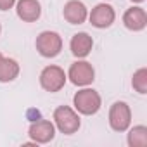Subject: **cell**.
<instances>
[{
	"mask_svg": "<svg viewBox=\"0 0 147 147\" xmlns=\"http://www.w3.org/2000/svg\"><path fill=\"white\" fill-rule=\"evenodd\" d=\"M88 19H90V24L102 30V28H109L114 19H116V12L114 9L109 5V4H99L92 9V12L88 14Z\"/></svg>",
	"mask_w": 147,
	"mask_h": 147,
	"instance_id": "8",
	"label": "cell"
},
{
	"mask_svg": "<svg viewBox=\"0 0 147 147\" xmlns=\"http://www.w3.org/2000/svg\"><path fill=\"white\" fill-rule=\"evenodd\" d=\"M131 2H135V4H140V2H144V0H131Z\"/></svg>",
	"mask_w": 147,
	"mask_h": 147,
	"instance_id": "17",
	"label": "cell"
},
{
	"mask_svg": "<svg viewBox=\"0 0 147 147\" xmlns=\"http://www.w3.org/2000/svg\"><path fill=\"white\" fill-rule=\"evenodd\" d=\"M123 24L130 31H142L147 26V14L142 7H130L123 14Z\"/></svg>",
	"mask_w": 147,
	"mask_h": 147,
	"instance_id": "10",
	"label": "cell"
},
{
	"mask_svg": "<svg viewBox=\"0 0 147 147\" xmlns=\"http://www.w3.org/2000/svg\"><path fill=\"white\" fill-rule=\"evenodd\" d=\"M66 78H67V75L64 73L62 67H59V66H47L40 73V85H42L43 90L54 94V92H59L66 85Z\"/></svg>",
	"mask_w": 147,
	"mask_h": 147,
	"instance_id": "4",
	"label": "cell"
},
{
	"mask_svg": "<svg viewBox=\"0 0 147 147\" xmlns=\"http://www.w3.org/2000/svg\"><path fill=\"white\" fill-rule=\"evenodd\" d=\"M131 87L138 92V94H147V69L140 67L133 73L131 78Z\"/></svg>",
	"mask_w": 147,
	"mask_h": 147,
	"instance_id": "15",
	"label": "cell"
},
{
	"mask_svg": "<svg viewBox=\"0 0 147 147\" xmlns=\"http://www.w3.org/2000/svg\"><path fill=\"white\" fill-rule=\"evenodd\" d=\"M16 11L19 19H23L24 23H35L42 16V7L38 0H19L16 4Z\"/></svg>",
	"mask_w": 147,
	"mask_h": 147,
	"instance_id": "11",
	"label": "cell"
},
{
	"mask_svg": "<svg viewBox=\"0 0 147 147\" xmlns=\"http://www.w3.org/2000/svg\"><path fill=\"white\" fill-rule=\"evenodd\" d=\"M131 123V111L130 106L123 100H118L109 109V126L114 131H126Z\"/></svg>",
	"mask_w": 147,
	"mask_h": 147,
	"instance_id": "5",
	"label": "cell"
},
{
	"mask_svg": "<svg viewBox=\"0 0 147 147\" xmlns=\"http://www.w3.org/2000/svg\"><path fill=\"white\" fill-rule=\"evenodd\" d=\"M73 104H75V109L80 114L92 116V114H95L100 109L102 100H100V95H99L97 90H94V88H83V90H80V92L75 94V97H73Z\"/></svg>",
	"mask_w": 147,
	"mask_h": 147,
	"instance_id": "1",
	"label": "cell"
},
{
	"mask_svg": "<svg viewBox=\"0 0 147 147\" xmlns=\"http://www.w3.org/2000/svg\"><path fill=\"white\" fill-rule=\"evenodd\" d=\"M28 135L36 144H47L55 137V126L49 119H36L30 125Z\"/></svg>",
	"mask_w": 147,
	"mask_h": 147,
	"instance_id": "7",
	"label": "cell"
},
{
	"mask_svg": "<svg viewBox=\"0 0 147 147\" xmlns=\"http://www.w3.org/2000/svg\"><path fill=\"white\" fill-rule=\"evenodd\" d=\"M62 16L69 24H82L88 18V11H87L85 4L80 2V0H69L64 5Z\"/></svg>",
	"mask_w": 147,
	"mask_h": 147,
	"instance_id": "9",
	"label": "cell"
},
{
	"mask_svg": "<svg viewBox=\"0 0 147 147\" xmlns=\"http://www.w3.org/2000/svg\"><path fill=\"white\" fill-rule=\"evenodd\" d=\"M54 121L55 126L59 128L61 133L64 135H73L80 130V116L76 114L75 109H71L69 106H59L54 111Z\"/></svg>",
	"mask_w": 147,
	"mask_h": 147,
	"instance_id": "2",
	"label": "cell"
},
{
	"mask_svg": "<svg viewBox=\"0 0 147 147\" xmlns=\"http://www.w3.org/2000/svg\"><path fill=\"white\" fill-rule=\"evenodd\" d=\"M69 47H71V52H73V55H75V57H78V59H83V57H87V55L92 52L94 40H92V36H90L88 33L82 31V33L73 35Z\"/></svg>",
	"mask_w": 147,
	"mask_h": 147,
	"instance_id": "12",
	"label": "cell"
},
{
	"mask_svg": "<svg viewBox=\"0 0 147 147\" xmlns=\"http://www.w3.org/2000/svg\"><path fill=\"white\" fill-rule=\"evenodd\" d=\"M128 145L130 147H145L147 145V126H144V125L133 126L128 133Z\"/></svg>",
	"mask_w": 147,
	"mask_h": 147,
	"instance_id": "14",
	"label": "cell"
},
{
	"mask_svg": "<svg viewBox=\"0 0 147 147\" xmlns=\"http://www.w3.org/2000/svg\"><path fill=\"white\" fill-rule=\"evenodd\" d=\"M16 4V0H0V11H9Z\"/></svg>",
	"mask_w": 147,
	"mask_h": 147,
	"instance_id": "16",
	"label": "cell"
},
{
	"mask_svg": "<svg viewBox=\"0 0 147 147\" xmlns=\"http://www.w3.org/2000/svg\"><path fill=\"white\" fill-rule=\"evenodd\" d=\"M19 64L16 59H11V57H4L0 61V83H9L12 80H16L19 76Z\"/></svg>",
	"mask_w": 147,
	"mask_h": 147,
	"instance_id": "13",
	"label": "cell"
},
{
	"mask_svg": "<svg viewBox=\"0 0 147 147\" xmlns=\"http://www.w3.org/2000/svg\"><path fill=\"white\" fill-rule=\"evenodd\" d=\"M2 59H4V55H2V54H0V61H2Z\"/></svg>",
	"mask_w": 147,
	"mask_h": 147,
	"instance_id": "18",
	"label": "cell"
},
{
	"mask_svg": "<svg viewBox=\"0 0 147 147\" xmlns=\"http://www.w3.org/2000/svg\"><path fill=\"white\" fill-rule=\"evenodd\" d=\"M67 78L76 87H87L95 80V71H94L90 62L76 61L75 64H71V67L67 71Z\"/></svg>",
	"mask_w": 147,
	"mask_h": 147,
	"instance_id": "6",
	"label": "cell"
},
{
	"mask_svg": "<svg viewBox=\"0 0 147 147\" xmlns=\"http://www.w3.org/2000/svg\"><path fill=\"white\" fill-rule=\"evenodd\" d=\"M35 45L42 57H55L62 50V38L55 31H42L36 36Z\"/></svg>",
	"mask_w": 147,
	"mask_h": 147,
	"instance_id": "3",
	"label": "cell"
},
{
	"mask_svg": "<svg viewBox=\"0 0 147 147\" xmlns=\"http://www.w3.org/2000/svg\"><path fill=\"white\" fill-rule=\"evenodd\" d=\"M0 31H2V26H0Z\"/></svg>",
	"mask_w": 147,
	"mask_h": 147,
	"instance_id": "19",
	"label": "cell"
}]
</instances>
